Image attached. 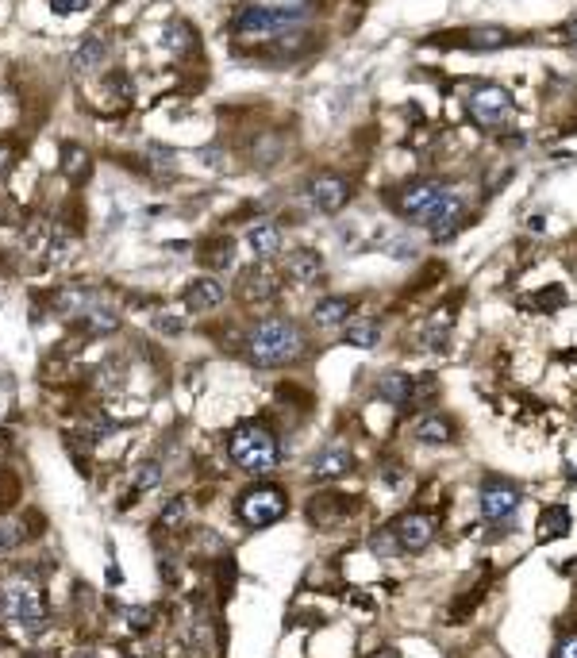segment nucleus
<instances>
[{"instance_id": "obj_1", "label": "nucleus", "mask_w": 577, "mask_h": 658, "mask_svg": "<svg viewBox=\"0 0 577 658\" xmlns=\"http://www.w3.org/2000/svg\"><path fill=\"white\" fill-rule=\"evenodd\" d=\"M247 355L254 366H289L304 355V332L289 316H262L247 332Z\"/></svg>"}, {"instance_id": "obj_2", "label": "nucleus", "mask_w": 577, "mask_h": 658, "mask_svg": "<svg viewBox=\"0 0 577 658\" xmlns=\"http://www.w3.org/2000/svg\"><path fill=\"white\" fill-rule=\"evenodd\" d=\"M227 455H231V462H235L239 470L266 473V470H274L281 462V447H277V435L269 432L266 424L247 420V424H239V428L227 435Z\"/></svg>"}, {"instance_id": "obj_3", "label": "nucleus", "mask_w": 577, "mask_h": 658, "mask_svg": "<svg viewBox=\"0 0 577 658\" xmlns=\"http://www.w3.org/2000/svg\"><path fill=\"white\" fill-rule=\"evenodd\" d=\"M450 197L443 181H432V177H412V181H400L397 189L385 193V204L400 219H408V224H424L439 212V204Z\"/></svg>"}, {"instance_id": "obj_4", "label": "nucleus", "mask_w": 577, "mask_h": 658, "mask_svg": "<svg viewBox=\"0 0 577 658\" xmlns=\"http://www.w3.org/2000/svg\"><path fill=\"white\" fill-rule=\"evenodd\" d=\"M0 613L16 620L23 628H43L46 624V596L31 578H4L0 581Z\"/></svg>"}, {"instance_id": "obj_5", "label": "nucleus", "mask_w": 577, "mask_h": 658, "mask_svg": "<svg viewBox=\"0 0 577 658\" xmlns=\"http://www.w3.org/2000/svg\"><path fill=\"white\" fill-rule=\"evenodd\" d=\"M466 108L485 131H497L512 119V93L497 81H474L466 89Z\"/></svg>"}, {"instance_id": "obj_6", "label": "nucleus", "mask_w": 577, "mask_h": 658, "mask_svg": "<svg viewBox=\"0 0 577 658\" xmlns=\"http://www.w3.org/2000/svg\"><path fill=\"white\" fill-rule=\"evenodd\" d=\"M235 512L247 528L258 531V528H269V523H277L281 516H285L289 497H285L281 485H251V489L235 501Z\"/></svg>"}, {"instance_id": "obj_7", "label": "nucleus", "mask_w": 577, "mask_h": 658, "mask_svg": "<svg viewBox=\"0 0 577 658\" xmlns=\"http://www.w3.org/2000/svg\"><path fill=\"white\" fill-rule=\"evenodd\" d=\"M301 28V12H289V8H258V4H247L235 12V31L239 35H258V39H281L285 31Z\"/></svg>"}, {"instance_id": "obj_8", "label": "nucleus", "mask_w": 577, "mask_h": 658, "mask_svg": "<svg viewBox=\"0 0 577 658\" xmlns=\"http://www.w3.org/2000/svg\"><path fill=\"white\" fill-rule=\"evenodd\" d=\"M523 493L515 481H505V478H489L482 481V489H477V505H482V516L485 523H505L515 516V508H520Z\"/></svg>"}, {"instance_id": "obj_9", "label": "nucleus", "mask_w": 577, "mask_h": 658, "mask_svg": "<svg viewBox=\"0 0 577 658\" xmlns=\"http://www.w3.org/2000/svg\"><path fill=\"white\" fill-rule=\"evenodd\" d=\"M392 535H397L400 551L420 555L435 539V516H432V512H424V508H412V512H404V516L392 523Z\"/></svg>"}, {"instance_id": "obj_10", "label": "nucleus", "mask_w": 577, "mask_h": 658, "mask_svg": "<svg viewBox=\"0 0 577 658\" xmlns=\"http://www.w3.org/2000/svg\"><path fill=\"white\" fill-rule=\"evenodd\" d=\"M350 181L347 177H339V174H320V177H312L309 181V201L316 204L320 212H339V209H347V201H350Z\"/></svg>"}, {"instance_id": "obj_11", "label": "nucleus", "mask_w": 577, "mask_h": 658, "mask_svg": "<svg viewBox=\"0 0 577 658\" xmlns=\"http://www.w3.org/2000/svg\"><path fill=\"white\" fill-rule=\"evenodd\" d=\"M466 224H470V209H466V201L447 197L443 204H439V212L427 219V231H432L435 243H450Z\"/></svg>"}, {"instance_id": "obj_12", "label": "nucleus", "mask_w": 577, "mask_h": 658, "mask_svg": "<svg viewBox=\"0 0 577 658\" xmlns=\"http://www.w3.org/2000/svg\"><path fill=\"white\" fill-rule=\"evenodd\" d=\"M420 393H424V385L416 382V377L400 374V370H389V374H382V382H377V397H382L385 405H392V408H408V405H416V400H420Z\"/></svg>"}, {"instance_id": "obj_13", "label": "nucleus", "mask_w": 577, "mask_h": 658, "mask_svg": "<svg viewBox=\"0 0 577 658\" xmlns=\"http://www.w3.org/2000/svg\"><path fill=\"white\" fill-rule=\"evenodd\" d=\"M454 43L466 46V51H500V46L512 43V31L505 28H493V23H482V28H470V31H458L454 35Z\"/></svg>"}, {"instance_id": "obj_14", "label": "nucleus", "mask_w": 577, "mask_h": 658, "mask_svg": "<svg viewBox=\"0 0 577 658\" xmlns=\"http://www.w3.org/2000/svg\"><path fill=\"white\" fill-rule=\"evenodd\" d=\"M416 439L420 443H427V447H447V443H454L458 439V424H454L450 416H439V412H427V416H420L416 420Z\"/></svg>"}, {"instance_id": "obj_15", "label": "nucleus", "mask_w": 577, "mask_h": 658, "mask_svg": "<svg viewBox=\"0 0 577 658\" xmlns=\"http://www.w3.org/2000/svg\"><path fill=\"white\" fill-rule=\"evenodd\" d=\"M350 316H354V297H324L312 308V324L331 332V327H347Z\"/></svg>"}, {"instance_id": "obj_16", "label": "nucleus", "mask_w": 577, "mask_h": 658, "mask_svg": "<svg viewBox=\"0 0 577 658\" xmlns=\"http://www.w3.org/2000/svg\"><path fill=\"white\" fill-rule=\"evenodd\" d=\"M181 300H185L189 312H216L219 304H224V285H219L216 277H196V282H189Z\"/></svg>"}, {"instance_id": "obj_17", "label": "nucleus", "mask_w": 577, "mask_h": 658, "mask_svg": "<svg viewBox=\"0 0 577 658\" xmlns=\"http://www.w3.org/2000/svg\"><path fill=\"white\" fill-rule=\"evenodd\" d=\"M289 282H297L301 289H309V285H320L324 282V259L316 251H309V247H301L297 254L289 259Z\"/></svg>"}, {"instance_id": "obj_18", "label": "nucleus", "mask_w": 577, "mask_h": 658, "mask_svg": "<svg viewBox=\"0 0 577 658\" xmlns=\"http://www.w3.org/2000/svg\"><path fill=\"white\" fill-rule=\"evenodd\" d=\"M354 470V458H350V450L347 447H324L320 455H316V462H312V478H320V481H335V478H342V473H350Z\"/></svg>"}, {"instance_id": "obj_19", "label": "nucleus", "mask_w": 577, "mask_h": 658, "mask_svg": "<svg viewBox=\"0 0 577 658\" xmlns=\"http://www.w3.org/2000/svg\"><path fill=\"white\" fill-rule=\"evenodd\" d=\"M239 297L247 304H266L269 297H277V282L269 277V270H243L239 277Z\"/></svg>"}, {"instance_id": "obj_20", "label": "nucleus", "mask_w": 577, "mask_h": 658, "mask_svg": "<svg viewBox=\"0 0 577 658\" xmlns=\"http://www.w3.org/2000/svg\"><path fill=\"white\" fill-rule=\"evenodd\" d=\"M78 320H81V327H85L89 335H108V332H116V308H112L108 300H89Z\"/></svg>"}, {"instance_id": "obj_21", "label": "nucleus", "mask_w": 577, "mask_h": 658, "mask_svg": "<svg viewBox=\"0 0 577 658\" xmlns=\"http://www.w3.org/2000/svg\"><path fill=\"white\" fill-rule=\"evenodd\" d=\"M454 308H458V304H454ZM454 308L435 312L432 320L420 327V347H424V350H443V347L450 343V312H454Z\"/></svg>"}, {"instance_id": "obj_22", "label": "nucleus", "mask_w": 577, "mask_h": 658, "mask_svg": "<svg viewBox=\"0 0 577 658\" xmlns=\"http://www.w3.org/2000/svg\"><path fill=\"white\" fill-rule=\"evenodd\" d=\"M58 169H62V177H70V181H85V177H89V169H93V158H89L85 146L66 143L62 158H58Z\"/></svg>"}, {"instance_id": "obj_23", "label": "nucleus", "mask_w": 577, "mask_h": 658, "mask_svg": "<svg viewBox=\"0 0 577 658\" xmlns=\"http://www.w3.org/2000/svg\"><path fill=\"white\" fill-rule=\"evenodd\" d=\"M570 512L566 505H550L543 508V516H539V539L550 543V539H562V535H570Z\"/></svg>"}, {"instance_id": "obj_24", "label": "nucleus", "mask_w": 577, "mask_h": 658, "mask_svg": "<svg viewBox=\"0 0 577 658\" xmlns=\"http://www.w3.org/2000/svg\"><path fill=\"white\" fill-rule=\"evenodd\" d=\"M247 243H251V251L258 254V259H274V254H281V231L274 224H254L247 231Z\"/></svg>"}, {"instance_id": "obj_25", "label": "nucleus", "mask_w": 577, "mask_h": 658, "mask_svg": "<svg viewBox=\"0 0 577 658\" xmlns=\"http://www.w3.org/2000/svg\"><path fill=\"white\" fill-rule=\"evenodd\" d=\"M162 43H166L169 54H193L196 51V35H193V28L185 20H169L166 31H162Z\"/></svg>"}, {"instance_id": "obj_26", "label": "nucleus", "mask_w": 577, "mask_h": 658, "mask_svg": "<svg viewBox=\"0 0 577 658\" xmlns=\"http://www.w3.org/2000/svg\"><path fill=\"white\" fill-rule=\"evenodd\" d=\"M104 51H108V43L101 39V35H89L78 51H73V73H89V70H96L104 62Z\"/></svg>"}, {"instance_id": "obj_27", "label": "nucleus", "mask_w": 577, "mask_h": 658, "mask_svg": "<svg viewBox=\"0 0 577 658\" xmlns=\"http://www.w3.org/2000/svg\"><path fill=\"white\" fill-rule=\"evenodd\" d=\"M347 339L350 347H362V350H374L377 343H382V324L377 320H350L347 324Z\"/></svg>"}, {"instance_id": "obj_28", "label": "nucleus", "mask_w": 577, "mask_h": 658, "mask_svg": "<svg viewBox=\"0 0 577 658\" xmlns=\"http://www.w3.org/2000/svg\"><path fill=\"white\" fill-rule=\"evenodd\" d=\"M527 300H535L539 312H558V308H566V289H562V285H547V289H539L535 297H527Z\"/></svg>"}, {"instance_id": "obj_29", "label": "nucleus", "mask_w": 577, "mask_h": 658, "mask_svg": "<svg viewBox=\"0 0 577 658\" xmlns=\"http://www.w3.org/2000/svg\"><path fill=\"white\" fill-rule=\"evenodd\" d=\"M201 259H204L208 266H212V270H216V266H227V262H231V239H224V235H219L216 243H204Z\"/></svg>"}, {"instance_id": "obj_30", "label": "nucleus", "mask_w": 577, "mask_h": 658, "mask_svg": "<svg viewBox=\"0 0 577 658\" xmlns=\"http://www.w3.org/2000/svg\"><path fill=\"white\" fill-rule=\"evenodd\" d=\"M158 481H162V466H158V462H151V466L139 470V478H135V489H139V493H151V489H158Z\"/></svg>"}, {"instance_id": "obj_31", "label": "nucleus", "mask_w": 577, "mask_h": 658, "mask_svg": "<svg viewBox=\"0 0 577 658\" xmlns=\"http://www.w3.org/2000/svg\"><path fill=\"white\" fill-rule=\"evenodd\" d=\"M181 520H185V501H169L162 512V528H181Z\"/></svg>"}, {"instance_id": "obj_32", "label": "nucleus", "mask_w": 577, "mask_h": 658, "mask_svg": "<svg viewBox=\"0 0 577 658\" xmlns=\"http://www.w3.org/2000/svg\"><path fill=\"white\" fill-rule=\"evenodd\" d=\"M51 8L58 12V16H73V12L89 8V0H51Z\"/></svg>"}, {"instance_id": "obj_33", "label": "nucleus", "mask_w": 577, "mask_h": 658, "mask_svg": "<svg viewBox=\"0 0 577 658\" xmlns=\"http://www.w3.org/2000/svg\"><path fill=\"white\" fill-rule=\"evenodd\" d=\"M154 324H158V332H162V335H181V332H185V324H181L177 316H158Z\"/></svg>"}, {"instance_id": "obj_34", "label": "nucleus", "mask_w": 577, "mask_h": 658, "mask_svg": "<svg viewBox=\"0 0 577 658\" xmlns=\"http://www.w3.org/2000/svg\"><path fill=\"white\" fill-rule=\"evenodd\" d=\"M555 658H577V636H566V639H558V647H555Z\"/></svg>"}, {"instance_id": "obj_35", "label": "nucleus", "mask_w": 577, "mask_h": 658, "mask_svg": "<svg viewBox=\"0 0 577 658\" xmlns=\"http://www.w3.org/2000/svg\"><path fill=\"white\" fill-rule=\"evenodd\" d=\"M12 166H16V151H12L8 143H0V177H4Z\"/></svg>"}, {"instance_id": "obj_36", "label": "nucleus", "mask_w": 577, "mask_h": 658, "mask_svg": "<svg viewBox=\"0 0 577 658\" xmlns=\"http://www.w3.org/2000/svg\"><path fill=\"white\" fill-rule=\"evenodd\" d=\"M128 620H131L135 628H146V624H151V613H139V608H131V613H128Z\"/></svg>"}, {"instance_id": "obj_37", "label": "nucleus", "mask_w": 577, "mask_h": 658, "mask_svg": "<svg viewBox=\"0 0 577 658\" xmlns=\"http://www.w3.org/2000/svg\"><path fill=\"white\" fill-rule=\"evenodd\" d=\"M566 35H570V39H577V20H570V28H566Z\"/></svg>"}, {"instance_id": "obj_38", "label": "nucleus", "mask_w": 577, "mask_h": 658, "mask_svg": "<svg viewBox=\"0 0 577 658\" xmlns=\"http://www.w3.org/2000/svg\"><path fill=\"white\" fill-rule=\"evenodd\" d=\"M78 658H96V654H78Z\"/></svg>"}]
</instances>
